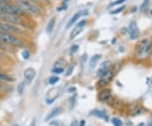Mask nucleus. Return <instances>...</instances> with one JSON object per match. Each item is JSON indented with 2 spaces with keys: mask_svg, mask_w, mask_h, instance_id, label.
I'll return each mask as SVG.
<instances>
[{
  "mask_svg": "<svg viewBox=\"0 0 152 126\" xmlns=\"http://www.w3.org/2000/svg\"><path fill=\"white\" fill-rule=\"evenodd\" d=\"M67 60L64 59H58L54 64H53V68H61V69H64V67L67 66Z\"/></svg>",
  "mask_w": 152,
  "mask_h": 126,
  "instance_id": "nucleus-17",
  "label": "nucleus"
},
{
  "mask_svg": "<svg viewBox=\"0 0 152 126\" xmlns=\"http://www.w3.org/2000/svg\"><path fill=\"white\" fill-rule=\"evenodd\" d=\"M149 4V0H144V3L141 5V10H145Z\"/></svg>",
  "mask_w": 152,
  "mask_h": 126,
  "instance_id": "nucleus-27",
  "label": "nucleus"
},
{
  "mask_svg": "<svg viewBox=\"0 0 152 126\" xmlns=\"http://www.w3.org/2000/svg\"><path fill=\"white\" fill-rule=\"evenodd\" d=\"M151 15H152V10H151Z\"/></svg>",
  "mask_w": 152,
  "mask_h": 126,
  "instance_id": "nucleus-38",
  "label": "nucleus"
},
{
  "mask_svg": "<svg viewBox=\"0 0 152 126\" xmlns=\"http://www.w3.org/2000/svg\"><path fill=\"white\" fill-rule=\"evenodd\" d=\"M0 71H2V69H1V68H0Z\"/></svg>",
  "mask_w": 152,
  "mask_h": 126,
  "instance_id": "nucleus-39",
  "label": "nucleus"
},
{
  "mask_svg": "<svg viewBox=\"0 0 152 126\" xmlns=\"http://www.w3.org/2000/svg\"><path fill=\"white\" fill-rule=\"evenodd\" d=\"M146 126H152V120H151V121L147 124V125Z\"/></svg>",
  "mask_w": 152,
  "mask_h": 126,
  "instance_id": "nucleus-35",
  "label": "nucleus"
},
{
  "mask_svg": "<svg viewBox=\"0 0 152 126\" xmlns=\"http://www.w3.org/2000/svg\"><path fill=\"white\" fill-rule=\"evenodd\" d=\"M0 14H13L23 17L27 16V15L16 3H11L10 2L0 3Z\"/></svg>",
  "mask_w": 152,
  "mask_h": 126,
  "instance_id": "nucleus-4",
  "label": "nucleus"
},
{
  "mask_svg": "<svg viewBox=\"0 0 152 126\" xmlns=\"http://www.w3.org/2000/svg\"><path fill=\"white\" fill-rule=\"evenodd\" d=\"M55 23H56V19L53 17V18H52L50 20H49V22L47 23V27H46V32L48 34V35H50L52 32H53V29H54V26H55Z\"/></svg>",
  "mask_w": 152,
  "mask_h": 126,
  "instance_id": "nucleus-14",
  "label": "nucleus"
},
{
  "mask_svg": "<svg viewBox=\"0 0 152 126\" xmlns=\"http://www.w3.org/2000/svg\"><path fill=\"white\" fill-rule=\"evenodd\" d=\"M128 33H129V36L132 40H135L139 37V27L137 26V23L135 21L130 22L129 26H128Z\"/></svg>",
  "mask_w": 152,
  "mask_h": 126,
  "instance_id": "nucleus-8",
  "label": "nucleus"
},
{
  "mask_svg": "<svg viewBox=\"0 0 152 126\" xmlns=\"http://www.w3.org/2000/svg\"><path fill=\"white\" fill-rule=\"evenodd\" d=\"M29 1L34 2V3H38V4H40V3H42V0H29Z\"/></svg>",
  "mask_w": 152,
  "mask_h": 126,
  "instance_id": "nucleus-30",
  "label": "nucleus"
},
{
  "mask_svg": "<svg viewBox=\"0 0 152 126\" xmlns=\"http://www.w3.org/2000/svg\"><path fill=\"white\" fill-rule=\"evenodd\" d=\"M52 71H53V73H54V74H58V75H59V74H62V73L64 71V69H61V68H53V69Z\"/></svg>",
  "mask_w": 152,
  "mask_h": 126,
  "instance_id": "nucleus-26",
  "label": "nucleus"
},
{
  "mask_svg": "<svg viewBox=\"0 0 152 126\" xmlns=\"http://www.w3.org/2000/svg\"><path fill=\"white\" fill-rule=\"evenodd\" d=\"M2 58H3V54H2V53L0 52V59H1Z\"/></svg>",
  "mask_w": 152,
  "mask_h": 126,
  "instance_id": "nucleus-36",
  "label": "nucleus"
},
{
  "mask_svg": "<svg viewBox=\"0 0 152 126\" xmlns=\"http://www.w3.org/2000/svg\"><path fill=\"white\" fill-rule=\"evenodd\" d=\"M27 15L39 16L43 13L42 8L40 4L29 0H15V3Z\"/></svg>",
  "mask_w": 152,
  "mask_h": 126,
  "instance_id": "nucleus-1",
  "label": "nucleus"
},
{
  "mask_svg": "<svg viewBox=\"0 0 152 126\" xmlns=\"http://www.w3.org/2000/svg\"><path fill=\"white\" fill-rule=\"evenodd\" d=\"M58 81H59V78L58 76H52L49 79V84L51 85H55Z\"/></svg>",
  "mask_w": 152,
  "mask_h": 126,
  "instance_id": "nucleus-23",
  "label": "nucleus"
},
{
  "mask_svg": "<svg viewBox=\"0 0 152 126\" xmlns=\"http://www.w3.org/2000/svg\"><path fill=\"white\" fill-rule=\"evenodd\" d=\"M113 125L114 126H122V121L119 119H118V118H113Z\"/></svg>",
  "mask_w": 152,
  "mask_h": 126,
  "instance_id": "nucleus-24",
  "label": "nucleus"
},
{
  "mask_svg": "<svg viewBox=\"0 0 152 126\" xmlns=\"http://www.w3.org/2000/svg\"><path fill=\"white\" fill-rule=\"evenodd\" d=\"M126 0H116L114 3H112V5H113V6H116V5H120L122 4V3H124Z\"/></svg>",
  "mask_w": 152,
  "mask_h": 126,
  "instance_id": "nucleus-28",
  "label": "nucleus"
},
{
  "mask_svg": "<svg viewBox=\"0 0 152 126\" xmlns=\"http://www.w3.org/2000/svg\"><path fill=\"white\" fill-rule=\"evenodd\" d=\"M143 125H144V124H143V123H141L140 125H139V126H143Z\"/></svg>",
  "mask_w": 152,
  "mask_h": 126,
  "instance_id": "nucleus-37",
  "label": "nucleus"
},
{
  "mask_svg": "<svg viewBox=\"0 0 152 126\" xmlns=\"http://www.w3.org/2000/svg\"><path fill=\"white\" fill-rule=\"evenodd\" d=\"M22 57H23V59H26V60H27L30 57V53L29 50H27V49H25L24 51H23V53H22Z\"/></svg>",
  "mask_w": 152,
  "mask_h": 126,
  "instance_id": "nucleus-22",
  "label": "nucleus"
},
{
  "mask_svg": "<svg viewBox=\"0 0 152 126\" xmlns=\"http://www.w3.org/2000/svg\"><path fill=\"white\" fill-rule=\"evenodd\" d=\"M79 45H77V44H75V45H73L72 47H71V49H70V53H71V54H74V53H75L78 50H79Z\"/></svg>",
  "mask_w": 152,
  "mask_h": 126,
  "instance_id": "nucleus-25",
  "label": "nucleus"
},
{
  "mask_svg": "<svg viewBox=\"0 0 152 126\" xmlns=\"http://www.w3.org/2000/svg\"><path fill=\"white\" fill-rule=\"evenodd\" d=\"M25 88H26V82L23 81V82H20L19 85H18V92L20 94H23L24 93V91H25Z\"/></svg>",
  "mask_w": 152,
  "mask_h": 126,
  "instance_id": "nucleus-19",
  "label": "nucleus"
},
{
  "mask_svg": "<svg viewBox=\"0 0 152 126\" xmlns=\"http://www.w3.org/2000/svg\"><path fill=\"white\" fill-rule=\"evenodd\" d=\"M113 77V71L109 69L107 71H105L102 75H100V83H101V86H104L107 83H109Z\"/></svg>",
  "mask_w": 152,
  "mask_h": 126,
  "instance_id": "nucleus-9",
  "label": "nucleus"
},
{
  "mask_svg": "<svg viewBox=\"0 0 152 126\" xmlns=\"http://www.w3.org/2000/svg\"><path fill=\"white\" fill-rule=\"evenodd\" d=\"M152 44L150 40L148 39H144L142 41H140L135 48V54L137 57L140 58V59H144L147 56H149V54L151 53V51Z\"/></svg>",
  "mask_w": 152,
  "mask_h": 126,
  "instance_id": "nucleus-5",
  "label": "nucleus"
},
{
  "mask_svg": "<svg viewBox=\"0 0 152 126\" xmlns=\"http://www.w3.org/2000/svg\"><path fill=\"white\" fill-rule=\"evenodd\" d=\"M98 97H99V100L103 102H110L112 100V94H111L110 90H108V89L102 90L101 92H100Z\"/></svg>",
  "mask_w": 152,
  "mask_h": 126,
  "instance_id": "nucleus-11",
  "label": "nucleus"
},
{
  "mask_svg": "<svg viewBox=\"0 0 152 126\" xmlns=\"http://www.w3.org/2000/svg\"><path fill=\"white\" fill-rule=\"evenodd\" d=\"M71 126H79V125H78L77 121H76V120H74V121H73V122L71 123Z\"/></svg>",
  "mask_w": 152,
  "mask_h": 126,
  "instance_id": "nucleus-32",
  "label": "nucleus"
},
{
  "mask_svg": "<svg viewBox=\"0 0 152 126\" xmlns=\"http://www.w3.org/2000/svg\"><path fill=\"white\" fill-rule=\"evenodd\" d=\"M30 126H36V121H35V119L32 120V122H31V124H30Z\"/></svg>",
  "mask_w": 152,
  "mask_h": 126,
  "instance_id": "nucleus-33",
  "label": "nucleus"
},
{
  "mask_svg": "<svg viewBox=\"0 0 152 126\" xmlns=\"http://www.w3.org/2000/svg\"><path fill=\"white\" fill-rule=\"evenodd\" d=\"M36 76V70L32 68H28L24 71V79L26 84H30Z\"/></svg>",
  "mask_w": 152,
  "mask_h": 126,
  "instance_id": "nucleus-10",
  "label": "nucleus"
},
{
  "mask_svg": "<svg viewBox=\"0 0 152 126\" xmlns=\"http://www.w3.org/2000/svg\"><path fill=\"white\" fill-rule=\"evenodd\" d=\"M0 32H9L12 34H21L23 31L20 26L0 20Z\"/></svg>",
  "mask_w": 152,
  "mask_h": 126,
  "instance_id": "nucleus-6",
  "label": "nucleus"
},
{
  "mask_svg": "<svg viewBox=\"0 0 152 126\" xmlns=\"http://www.w3.org/2000/svg\"><path fill=\"white\" fill-rule=\"evenodd\" d=\"M0 20L15 25L17 26H20V28H29L30 27L25 17L13 15V14H0Z\"/></svg>",
  "mask_w": 152,
  "mask_h": 126,
  "instance_id": "nucleus-3",
  "label": "nucleus"
},
{
  "mask_svg": "<svg viewBox=\"0 0 152 126\" xmlns=\"http://www.w3.org/2000/svg\"><path fill=\"white\" fill-rule=\"evenodd\" d=\"M92 114H93L94 116H95V117H97V118H100V119H104V120H106V121L108 120L107 114L105 112L101 111V110H94V111L92 112Z\"/></svg>",
  "mask_w": 152,
  "mask_h": 126,
  "instance_id": "nucleus-15",
  "label": "nucleus"
},
{
  "mask_svg": "<svg viewBox=\"0 0 152 126\" xmlns=\"http://www.w3.org/2000/svg\"><path fill=\"white\" fill-rule=\"evenodd\" d=\"M0 41L4 45L13 47H25V42L19 36L9 32H0Z\"/></svg>",
  "mask_w": 152,
  "mask_h": 126,
  "instance_id": "nucleus-2",
  "label": "nucleus"
},
{
  "mask_svg": "<svg viewBox=\"0 0 152 126\" xmlns=\"http://www.w3.org/2000/svg\"><path fill=\"white\" fill-rule=\"evenodd\" d=\"M74 65L71 64L69 65L68 68H67V70H66V73H65V76H69L73 74L74 72Z\"/></svg>",
  "mask_w": 152,
  "mask_h": 126,
  "instance_id": "nucleus-20",
  "label": "nucleus"
},
{
  "mask_svg": "<svg viewBox=\"0 0 152 126\" xmlns=\"http://www.w3.org/2000/svg\"><path fill=\"white\" fill-rule=\"evenodd\" d=\"M81 16H82V11L76 12V13L71 17V19L68 20V22L67 23V25H66V29H69L70 27H72L73 25H74V24L80 20V18Z\"/></svg>",
  "mask_w": 152,
  "mask_h": 126,
  "instance_id": "nucleus-12",
  "label": "nucleus"
},
{
  "mask_svg": "<svg viewBox=\"0 0 152 126\" xmlns=\"http://www.w3.org/2000/svg\"><path fill=\"white\" fill-rule=\"evenodd\" d=\"M62 112H63V108H53V109L48 113V115H47V117L46 118L45 120H46V121H48V120L52 119L53 118H54V117H56L57 115L60 114Z\"/></svg>",
  "mask_w": 152,
  "mask_h": 126,
  "instance_id": "nucleus-13",
  "label": "nucleus"
},
{
  "mask_svg": "<svg viewBox=\"0 0 152 126\" xmlns=\"http://www.w3.org/2000/svg\"><path fill=\"white\" fill-rule=\"evenodd\" d=\"M101 59V54H95V55H94L91 59V61L89 63V67L91 69H94L96 66V64L98 63V62L100 61Z\"/></svg>",
  "mask_w": 152,
  "mask_h": 126,
  "instance_id": "nucleus-16",
  "label": "nucleus"
},
{
  "mask_svg": "<svg viewBox=\"0 0 152 126\" xmlns=\"http://www.w3.org/2000/svg\"><path fill=\"white\" fill-rule=\"evenodd\" d=\"M124 9H125V6H121V7L116 9L112 10V11L110 12V14H111V15H118V14H120L121 12H122V11L124 10Z\"/></svg>",
  "mask_w": 152,
  "mask_h": 126,
  "instance_id": "nucleus-21",
  "label": "nucleus"
},
{
  "mask_svg": "<svg viewBox=\"0 0 152 126\" xmlns=\"http://www.w3.org/2000/svg\"><path fill=\"white\" fill-rule=\"evenodd\" d=\"M109 67H110V63H109V62H105V63H103L101 65L100 69H98L97 75L100 76V75H102L105 71H107V69H109Z\"/></svg>",
  "mask_w": 152,
  "mask_h": 126,
  "instance_id": "nucleus-18",
  "label": "nucleus"
},
{
  "mask_svg": "<svg viewBox=\"0 0 152 126\" xmlns=\"http://www.w3.org/2000/svg\"><path fill=\"white\" fill-rule=\"evenodd\" d=\"M86 25V20H80L74 28L73 30L70 32V36H69V39L70 40H74L75 37H77L81 32L83 31L85 26Z\"/></svg>",
  "mask_w": 152,
  "mask_h": 126,
  "instance_id": "nucleus-7",
  "label": "nucleus"
},
{
  "mask_svg": "<svg viewBox=\"0 0 152 126\" xmlns=\"http://www.w3.org/2000/svg\"><path fill=\"white\" fill-rule=\"evenodd\" d=\"M6 49V45H4L1 41H0V51H4Z\"/></svg>",
  "mask_w": 152,
  "mask_h": 126,
  "instance_id": "nucleus-29",
  "label": "nucleus"
},
{
  "mask_svg": "<svg viewBox=\"0 0 152 126\" xmlns=\"http://www.w3.org/2000/svg\"><path fill=\"white\" fill-rule=\"evenodd\" d=\"M9 2V0H0V3H8Z\"/></svg>",
  "mask_w": 152,
  "mask_h": 126,
  "instance_id": "nucleus-34",
  "label": "nucleus"
},
{
  "mask_svg": "<svg viewBox=\"0 0 152 126\" xmlns=\"http://www.w3.org/2000/svg\"><path fill=\"white\" fill-rule=\"evenodd\" d=\"M79 126H86V121L85 120H81L80 122V125Z\"/></svg>",
  "mask_w": 152,
  "mask_h": 126,
  "instance_id": "nucleus-31",
  "label": "nucleus"
}]
</instances>
